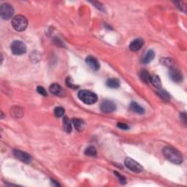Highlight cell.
I'll list each match as a JSON object with an SVG mask.
<instances>
[{
    "label": "cell",
    "instance_id": "1",
    "mask_svg": "<svg viewBox=\"0 0 187 187\" xmlns=\"http://www.w3.org/2000/svg\"><path fill=\"white\" fill-rule=\"evenodd\" d=\"M163 154L167 159L176 164H180L183 162V156L178 151L171 146H166L163 148Z\"/></svg>",
    "mask_w": 187,
    "mask_h": 187
},
{
    "label": "cell",
    "instance_id": "2",
    "mask_svg": "<svg viewBox=\"0 0 187 187\" xmlns=\"http://www.w3.org/2000/svg\"><path fill=\"white\" fill-rule=\"evenodd\" d=\"M12 26L18 32H23L28 27V20L25 16L18 15L12 20Z\"/></svg>",
    "mask_w": 187,
    "mask_h": 187
},
{
    "label": "cell",
    "instance_id": "3",
    "mask_svg": "<svg viewBox=\"0 0 187 187\" xmlns=\"http://www.w3.org/2000/svg\"><path fill=\"white\" fill-rule=\"evenodd\" d=\"M78 98L87 104H94L98 100L97 96L95 93L88 90H81L78 92Z\"/></svg>",
    "mask_w": 187,
    "mask_h": 187
},
{
    "label": "cell",
    "instance_id": "4",
    "mask_svg": "<svg viewBox=\"0 0 187 187\" xmlns=\"http://www.w3.org/2000/svg\"><path fill=\"white\" fill-rule=\"evenodd\" d=\"M11 49L12 53L14 55H22V54L25 53L27 52V46L23 42L20 41V40H15L13 42L11 45Z\"/></svg>",
    "mask_w": 187,
    "mask_h": 187
},
{
    "label": "cell",
    "instance_id": "5",
    "mask_svg": "<svg viewBox=\"0 0 187 187\" xmlns=\"http://www.w3.org/2000/svg\"><path fill=\"white\" fill-rule=\"evenodd\" d=\"M14 9L13 6L8 3H4L0 7V15L4 20H8L13 17Z\"/></svg>",
    "mask_w": 187,
    "mask_h": 187
},
{
    "label": "cell",
    "instance_id": "6",
    "mask_svg": "<svg viewBox=\"0 0 187 187\" xmlns=\"http://www.w3.org/2000/svg\"><path fill=\"white\" fill-rule=\"evenodd\" d=\"M125 165L128 169L136 173H140L143 170L142 167L140 164L131 158H126L125 159Z\"/></svg>",
    "mask_w": 187,
    "mask_h": 187
},
{
    "label": "cell",
    "instance_id": "7",
    "mask_svg": "<svg viewBox=\"0 0 187 187\" xmlns=\"http://www.w3.org/2000/svg\"><path fill=\"white\" fill-rule=\"evenodd\" d=\"M116 106L115 103L110 100H105L100 104V110L103 113H110L113 112L116 110Z\"/></svg>",
    "mask_w": 187,
    "mask_h": 187
},
{
    "label": "cell",
    "instance_id": "8",
    "mask_svg": "<svg viewBox=\"0 0 187 187\" xmlns=\"http://www.w3.org/2000/svg\"><path fill=\"white\" fill-rule=\"evenodd\" d=\"M13 154L15 156V157L20 161H21L22 162H24L26 164H29L32 162V158L27 153L22 151L20 150H14L13 151Z\"/></svg>",
    "mask_w": 187,
    "mask_h": 187
},
{
    "label": "cell",
    "instance_id": "9",
    "mask_svg": "<svg viewBox=\"0 0 187 187\" xmlns=\"http://www.w3.org/2000/svg\"><path fill=\"white\" fill-rule=\"evenodd\" d=\"M169 76H170V79L172 81L176 82V83H180L183 80V75L179 70L173 67H170L169 70Z\"/></svg>",
    "mask_w": 187,
    "mask_h": 187
},
{
    "label": "cell",
    "instance_id": "10",
    "mask_svg": "<svg viewBox=\"0 0 187 187\" xmlns=\"http://www.w3.org/2000/svg\"><path fill=\"white\" fill-rule=\"evenodd\" d=\"M86 63L87 64V65L89 66L92 70H95V71L99 70L100 67V62H98V60L96 59L95 57H94V56H87V57L86 58Z\"/></svg>",
    "mask_w": 187,
    "mask_h": 187
},
{
    "label": "cell",
    "instance_id": "11",
    "mask_svg": "<svg viewBox=\"0 0 187 187\" xmlns=\"http://www.w3.org/2000/svg\"><path fill=\"white\" fill-rule=\"evenodd\" d=\"M144 45V40L141 38H137L130 43V48L132 51H138L142 48Z\"/></svg>",
    "mask_w": 187,
    "mask_h": 187
},
{
    "label": "cell",
    "instance_id": "12",
    "mask_svg": "<svg viewBox=\"0 0 187 187\" xmlns=\"http://www.w3.org/2000/svg\"><path fill=\"white\" fill-rule=\"evenodd\" d=\"M154 56H155V53H154V51L149 50V51H147V53L145 54L143 58H142V63L144 64L150 63V62L154 59Z\"/></svg>",
    "mask_w": 187,
    "mask_h": 187
},
{
    "label": "cell",
    "instance_id": "13",
    "mask_svg": "<svg viewBox=\"0 0 187 187\" xmlns=\"http://www.w3.org/2000/svg\"><path fill=\"white\" fill-rule=\"evenodd\" d=\"M130 109H131L132 111L138 114H143L145 113V110L144 108L140 106V104H138L137 102H132L130 104Z\"/></svg>",
    "mask_w": 187,
    "mask_h": 187
},
{
    "label": "cell",
    "instance_id": "14",
    "mask_svg": "<svg viewBox=\"0 0 187 187\" xmlns=\"http://www.w3.org/2000/svg\"><path fill=\"white\" fill-rule=\"evenodd\" d=\"M140 78L145 83H149L151 82V75L149 72L146 70H142L140 72Z\"/></svg>",
    "mask_w": 187,
    "mask_h": 187
},
{
    "label": "cell",
    "instance_id": "15",
    "mask_svg": "<svg viewBox=\"0 0 187 187\" xmlns=\"http://www.w3.org/2000/svg\"><path fill=\"white\" fill-rule=\"evenodd\" d=\"M106 85L110 88H118L120 86V81L117 78H110L106 82Z\"/></svg>",
    "mask_w": 187,
    "mask_h": 187
},
{
    "label": "cell",
    "instance_id": "16",
    "mask_svg": "<svg viewBox=\"0 0 187 187\" xmlns=\"http://www.w3.org/2000/svg\"><path fill=\"white\" fill-rule=\"evenodd\" d=\"M49 90L51 94H53L54 95H56V96L60 95L62 92V87L57 83L52 84V85L49 87Z\"/></svg>",
    "mask_w": 187,
    "mask_h": 187
},
{
    "label": "cell",
    "instance_id": "17",
    "mask_svg": "<svg viewBox=\"0 0 187 187\" xmlns=\"http://www.w3.org/2000/svg\"><path fill=\"white\" fill-rule=\"evenodd\" d=\"M63 128L64 131L67 133L72 132V123L67 116H64L63 118Z\"/></svg>",
    "mask_w": 187,
    "mask_h": 187
},
{
    "label": "cell",
    "instance_id": "18",
    "mask_svg": "<svg viewBox=\"0 0 187 187\" xmlns=\"http://www.w3.org/2000/svg\"><path fill=\"white\" fill-rule=\"evenodd\" d=\"M72 123L74 125V126H75L76 130H78V131H81L84 127V125H85L83 121L79 119V118H73V119L72 120Z\"/></svg>",
    "mask_w": 187,
    "mask_h": 187
},
{
    "label": "cell",
    "instance_id": "19",
    "mask_svg": "<svg viewBox=\"0 0 187 187\" xmlns=\"http://www.w3.org/2000/svg\"><path fill=\"white\" fill-rule=\"evenodd\" d=\"M151 83L153 84V86L156 88H160L161 86H162V83H161V80L159 77L156 75H151Z\"/></svg>",
    "mask_w": 187,
    "mask_h": 187
},
{
    "label": "cell",
    "instance_id": "20",
    "mask_svg": "<svg viewBox=\"0 0 187 187\" xmlns=\"http://www.w3.org/2000/svg\"><path fill=\"white\" fill-rule=\"evenodd\" d=\"M85 154L89 156H95L96 155V149L93 146L86 148L85 150Z\"/></svg>",
    "mask_w": 187,
    "mask_h": 187
},
{
    "label": "cell",
    "instance_id": "21",
    "mask_svg": "<svg viewBox=\"0 0 187 187\" xmlns=\"http://www.w3.org/2000/svg\"><path fill=\"white\" fill-rule=\"evenodd\" d=\"M158 95L159 96L162 100H164V101H169L170 99V94L166 91H164V90H160V91H159Z\"/></svg>",
    "mask_w": 187,
    "mask_h": 187
},
{
    "label": "cell",
    "instance_id": "22",
    "mask_svg": "<svg viewBox=\"0 0 187 187\" xmlns=\"http://www.w3.org/2000/svg\"><path fill=\"white\" fill-rule=\"evenodd\" d=\"M64 114V109L62 107H56L54 109V115H55L57 118L62 117Z\"/></svg>",
    "mask_w": 187,
    "mask_h": 187
},
{
    "label": "cell",
    "instance_id": "23",
    "mask_svg": "<svg viewBox=\"0 0 187 187\" xmlns=\"http://www.w3.org/2000/svg\"><path fill=\"white\" fill-rule=\"evenodd\" d=\"M161 62H162V64L164 65L168 66L169 67H172V61L169 58H163L161 60Z\"/></svg>",
    "mask_w": 187,
    "mask_h": 187
},
{
    "label": "cell",
    "instance_id": "24",
    "mask_svg": "<svg viewBox=\"0 0 187 187\" xmlns=\"http://www.w3.org/2000/svg\"><path fill=\"white\" fill-rule=\"evenodd\" d=\"M37 91L40 94H41V95L47 96V92H46L45 89L43 87V86H38L37 88Z\"/></svg>",
    "mask_w": 187,
    "mask_h": 187
},
{
    "label": "cell",
    "instance_id": "25",
    "mask_svg": "<svg viewBox=\"0 0 187 187\" xmlns=\"http://www.w3.org/2000/svg\"><path fill=\"white\" fill-rule=\"evenodd\" d=\"M115 174L116 175V176L118 178V179H119V181L121 182V184H126V179L123 176H121V175L119 172H115Z\"/></svg>",
    "mask_w": 187,
    "mask_h": 187
},
{
    "label": "cell",
    "instance_id": "26",
    "mask_svg": "<svg viewBox=\"0 0 187 187\" xmlns=\"http://www.w3.org/2000/svg\"><path fill=\"white\" fill-rule=\"evenodd\" d=\"M66 83H67V85L69 86V87L70 88H78V86H75V84H73L72 83L71 81V78H67V80H66Z\"/></svg>",
    "mask_w": 187,
    "mask_h": 187
},
{
    "label": "cell",
    "instance_id": "27",
    "mask_svg": "<svg viewBox=\"0 0 187 187\" xmlns=\"http://www.w3.org/2000/svg\"><path fill=\"white\" fill-rule=\"evenodd\" d=\"M117 126L118 128L121 129V130H128V129H129L128 125H126V124H124V123H121V122H119V123H118Z\"/></svg>",
    "mask_w": 187,
    "mask_h": 187
},
{
    "label": "cell",
    "instance_id": "28",
    "mask_svg": "<svg viewBox=\"0 0 187 187\" xmlns=\"http://www.w3.org/2000/svg\"><path fill=\"white\" fill-rule=\"evenodd\" d=\"M93 4H94V5H95V7H97L98 9H100V11H104L103 5H102V4H101V3H99V2H93Z\"/></svg>",
    "mask_w": 187,
    "mask_h": 187
},
{
    "label": "cell",
    "instance_id": "29",
    "mask_svg": "<svg viewBox=\"0 0 187 187\" xmlns=\"http://www.w3.org/2000/svg\"><path fill=\"white\" fill-rule=\"evenodd\" d=\"M181 119L183 120V121H184V124H186V113H181Z\"/></svg>",
    "mask_w": 187,
    "mask_h": 187
},
{
    "label": "cell",
    "instance_id": "30",
    "mask_svg": "<svg viewBox=\"0 0 187 187\" xmlns=\"http://www.w3.org/2000/svg\"><path fill=\"white\" fill-rule=\"evenodd\" d=\"M20 109V108H19V110ZM19 110H18V111H19ZM17 113V112H16V110L15 111V110H13V111H12L11 110V113ZM15 116L16 118H20V117H21V116L20 115V114H19V112H18V114H15V116Z\"/></svg>",
    "mask_w": 187,
    "mask_h": 187
},
{
    "label": "cell",
    "instance_id": "31",
    "mask_svg": "<svg viewBox=\"0 0 187 187\" xmlns=\"http://www.w3.org/2000/svg\"><path fill=\"white\" fill-rule=\"evenodd\" d=\"M52 181V184H53L54 185H56V186H59V184H57V183L56 182V181H53V180H52L51 181Z\"/></svg>",
    "mask_w": 187,
    "mask_h": 187
}]
</instances>
